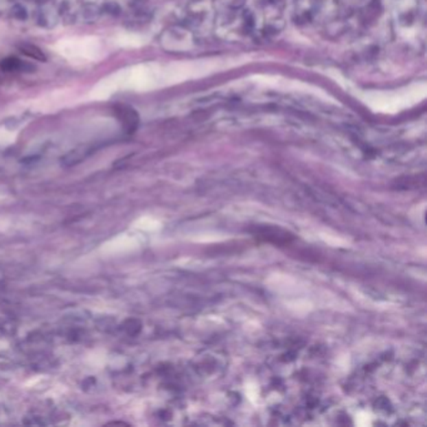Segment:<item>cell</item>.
<instances>
[{"label":"cell","mask_w":427,"mask_h":427,"mask_svg":"<svg viewBox=\"0 0 427 427\" xmlns=\"http://www.w3.org/2000/svg\"><path fill=\"white\" fill-rule=\"evenodd\" d=\"M115 115L121 121L123 127L128 132H132L138 124V115L132 108L127 107V106L115 107Z\"/></svg>","instance_id":"obj_1"},{"label":"cell","mask_w":427,"mask_h":427,"mask_svg":"<svg viewBox=\"0 0 427 427\" xmlns=\"http://www.w3.org/2000/svg\"><path fill=\"white\" fill-rule=\"evenodd\" d=\"M19 50L22 51L24 56L32 58V59H36V60L45 62V59H47L45 56H44L43 51L39 49L38 47H36V45H33V44H21V45H19Z\"/></svg>","instance_id":"obj_2"},{"label":"cell","mask_w":427,"mask_h":427,"mask_svg":"<svg viewBox=\"0 0 427 427\" xmlns=\"http://www.w3.org/2000/svg\"><path fill=\"white\" fill-rule=\"evenodd\" d=\"M0 68L5 71H18L21 68V60L15 57L5 58L4 60H1Z\"/></svg>","instance_id":"obj_3"}]
</instances>
